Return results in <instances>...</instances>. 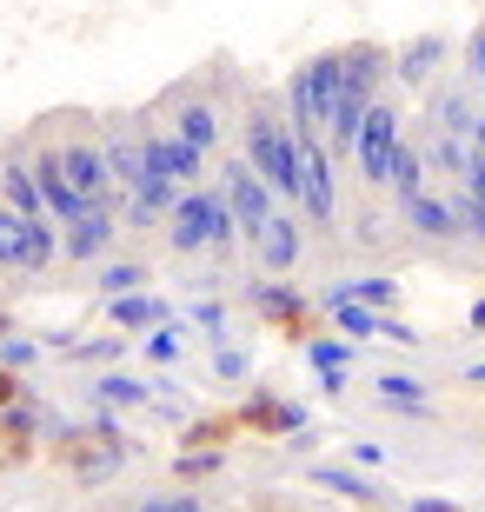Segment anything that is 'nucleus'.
Wrapping results in <instances>:
<instances>
[{
    "mask_svg": "<svg viewBox=\"0 0 485 512\" xmlns=\"http://www.w3.org/2000/svg\"><path fill=\"white\" fill-rule=\"evenodd\" d=\"M240 153L253 160L266 187L280 200H299V133H293V114H280L273 100H253L240 120Z\"/></svg>",
    "mask_w": 485,
    "mask_h": 512,
    "instance_id": "f257e3e1",
    "label": "nucleus"
},
{
    "mask_svg": "<svg viewBox=\"0 0 485 512\" xmlns=\"http://www.w3.org/2000/svg\"><path fill=\"white\" fill-rule=\"evenodd\" d=\"M233 240H246L233 207H226L220 187H187L180 207L167 213V247L173 253H226Z\"/></svg>",
    "mask_w": 485,
    "mask_h": 512,
    "instance_id": "f03ea898",
    "label": "nucleus"
},
{
    "mask_svg": "<svg viewBox=\"0 0 485 512\" xmlns=\"http://www.w3.org/2000/svg\"><path fill=\"white\" fill-rule=\"evenodd\" d=\"M40 133V127H34ZM47 147H54L60 173H67V187L87 200V207H113L120 200V180H113V160H107V140L94 127H60L47 133Z\"/></svg>",
    "mask_w": 485,
    "mask_h": 512,
    "instance_id": "7ed1b4c3",
    "label": "nucleus"
},
{
    "mask_svg": "<svg viewBox=\"0 0 485 512\" xmlns=\"http://www.w3.org/2000/svg\"><path fill=\"white\" fill-rule=\"evenodd\" d=\"M339 107H346V87H339V54H313L306 67H293V80H286V114H293V127H313L319 140L333 133Z\"/></svg>",
    "mask_w": 485,
    "mask_h": 512,
    "instance_id": "20e7f679",
    "label": "nucleus"
},
{
    "mask_svg": "<svg viewBox=\"0 0 485 512\" xmlns=\"http://www.w3.org/2000/svg\"><path fill=\"white\" fill-rule=\"evenodd\" d=\"M399 147H406V114H399L392 100H373V107L359 114V133H353V167H359V180H366V187H386Z\"/></svg>",
    "mask_w": 485,
    "mask_h": 512,
    "instance_id": "39448f33",
    "label": "nucleus"
},
{
    "mask_svg": "<svg viewBox=\"0 0 485 512\" xmlns=\"http://www.w3.org/2000/svg\"><path fill=\"white\" fill-rule=\"evenodd\" d=\"M299 133V213L313 227H333L339 220V173H333V147L319 140L313 127H293Z\"/></svg>",
    "mask_w": 485,
    "mask_h": 512,
    "instance_id": "423d86ee",
    "label": "nucleus"
},
{
    "mask_svg": "<svg viewBox=\"0 0 485 512\" xmlns=\"http://www.w3.org/2000/svg\"><path fill=\"white\" fill-rule=\"evenodd\" d=\"M213 187L226 193V207H233V220H240V233H246V240H253V233H260L266 220L280 213V193H273V187L260 180V173H253V160H246V153H240V160H226Z\"/></svg>",
    "mask_w": 485,
    "mask_h": 512,
    "instance_id": "0eeeda50",
    "label": "nucleus"
},
{
    "mask_svg": "<svg viewBox=\"0 0 485 512\" xmlns=\"http://www.w3.org/2000/svg\"><path fill=\"white\" fill-rule=\"evenodd\" d=\"M113 233H120V213L87 207V213H74V220H60V253H67L74 266H94V260H107Z\"/></svg>",
    "mask_w": 485,
    "mask_h": 512,
    "instance_id": "6e6552de",
    "label": "nucleus"
},
{
    "mask_svg": "<svg viewBox=\"0 0 485 512\" xmlns=\"http://www.w3.org/2000/svg\"><path fill=\"white\" fill-rule=\"evenodd\" d=\"M246 247H253V260L266 266V273H293L299 266V253H306V220H299V213H273V220H266L260 233H253V240H246Z\"/></svg>",
    "mask_w": 485,
    "mask_h": 512,
    "instance_id": "1a4fd4ad",
    "label": "nucleus"
},
{
    "mask_svg": "<svg viewBox=\"0 0 485 512\" xmlns=\"http://www.w3.org/2000/svg\"><path fill=\"white\" fill-rule=\"evenodd\" d=\"M100 140H107L113 180L133 193V187H140V173H147V120H140V114H120V120H107V133H100Z\"/></svg>",
    "mask_w": 485,
    "mask_h": 512,
    "instance_id": "9d476101",
    "label": "nucleus"
},
{
    "mask_svg": "<svg viewBox=\"0 0 485 512\" xmlns=\"http://www.w3.org/2000/svg\"><path fill=\"white\" fill-rule=\"evenodd\" d=\"M399 213H406V227L419 233V240H459L466 233V213H459V200L452 193H412V200H399Z\"/></svg>",
    "mask_w": 485,
    "mask_h": 512,
    "instance_id": "9b49d317",
    "label": "nucleus"
},
{
    "mask_svg": "<svg viewBox=\"0 0 485 512\" xmlns=\"http://www.w3.org/2000/svg\"><path fill=\"white\" fill-rule=\"evenodd\" d=\"M0 207H14V213H47V193H40L34 180V160H27V140H14L7 147V160H0Z\"/></svg>",
    "mask_w": 485,
    "mask_h": 512,
    "instance_id": "f8f14e48",
    "label": "nucleus"
},
{
    "mask_svg": "<svg viewBox=\"0 0 485 512\" xmlns=\"http://www.w3.org/2000/svg\"><path fill=\"white\" fill-rule=\"evenodd\" d=\"M147 153L160 160V167L180 180V187H200V173H206V153L193 147V140H180L173 127H147Z\"/></svg>",
    "mask_w": 485,
    "mask_h": 512,
    "instance_id": "ddd939ff",
    "label": "nucleus"
},
{
    "mask_svg": "<svg viewBox=\"0 0 485 512\" xmlns=\"http://www.w3.org/2000/svg\"><path fill=\"white\" fill-rule=\"evenodd\" d=\"M180 140H193L200 153L220 147V107L213 100H193V94H173V120H167Z\"/></svg>",
    "mask_w": 485,
    "mask_h": 512,
    "instance_id": "4468645a",
    "label": "nucleus"
},
{
    "mask_svg": "<svg viewBox=\"0 0 485 512\" xmlns=\"http://www.w3.org/2000/svg\"><path fill=\"white\" fill-rule=\"evenodd\" d=\"M472 133H452V127H432L426 133V167H439V173H452V180H466V167H472Z\"/></svg>",
    "mask_w": 485,
    "mask_h": 512,
    "instance_id": "2eb2a0df",
    "label": "nucleus"
},
{
    "mask_svg": "<svg viewBox=\"0 0 485 512\" xmlns=\"http://www.w3.org/2000/svg\"><path fill=\"white\" fill-rule=\"evenodd\" d=\"M439 60H446V34H419L412 47H399V54H392V74H399V80H426Z\"/></svg>",
    "mask_w": 485,
    "mask_h": 512,
    "instance_id": "dca6fc26",
    "label": "nucleus"
},
{
    "mask_svg": "<svg viewBox=\"0 0 485 512\" xmlns=\"http://www.w3.org/2000/svg\"><path fill=\"white\" fill-rule=\"evenodd\" d=\"M107 313L120 326H167V300L153 293V286H140V293H120V300H107Z\"/></svg>",
    "mask_w": 485,
    "mask_h": 512,
    "instance_id": "f3484780",
    "label": "nucleus"
},
{
    "mask_svg": "<svg viewBox=\"0 0 485 512\" xmlns=\"http://www.w3.org/2000/svg\"><path fill=\"white\" fill-rule=\"evenodd\" d=\"M459 213H466V233L472 240H485V153H472V167H466V180H459Z\"/></svg>",
    "mask_w": 485,
    "mask_h": 512,
    "instance_id": "a211bd4d",
    "label": "nucleus"
},
{
    "mask_svg": "<svg viewBox=\"0 0 485 512\" xmlns=\"http://www.w3.org/2000/svg\"><path fill=\"white\" fill-rule=\"evenodd\" d=\"M306 360L319 366L326 393H346V360H353V340H306Z\"/></svg>",
    "mask_w": 485,
    "mask_h": 512,
    "instance_id": "6ab92c4d",
    "label": "nucleus"
},
{
    "mask_svg": "<svg viewBox=\"0 0 485 512\" xmlns=\"http://www.w3.org/2000/svg\"><path fill=\"white\" fill-rule=\"evenodd\" d=\"M326 300H359V306H379V313H386V306L399 300V280H386V273H366V280H339Z\"/></svg>",
    "mask_w": 485,
    "mask_h": 512,
    "instance_id": "aec40b11",
    "label": "nucleus"
},
{
    "mask_svg": "<svg viewBox=\"0 0 485 512\" xmlns=\"http://www.w3.org/2000/svg\"><path fill=\"white\" fill-rule=\"evenodd\" d=\"M399 200H412V193H426V147L419 140H406L399 147V160H392V180H386Z\"/></svg>",
    "mask_w": 485,
    "mask_h": 512,
    "instance_id": "412c9836",
    "label": "nucleus"
},
{
    "mask_svg": "<svg viewBox=\"0 0 485 512\" xmlns=\"http://www.w3.org/2000/svg\"><path fill=\"white\" fill-rule=\"evenodd\" d=\"M326 306H333V326H339V333H346V340H373V333H379V320H386V313H379V306H359V300H326Z\"/></svg>",
    "mask_w": 485,
    "mask_h": 512,
    "instance_id": "4be33fe9",
    "label": "nucleus"
},
{
    "mask_svg": "<svg viewBox=\"0 0 485 512\" xmlns=\"http://www.w3.org/2000/svg\"><path fill=\"white\" fill-rule=\"evenodd\" d=\"M0 266L27 273V213H14V207H0Z\"/></svg>",
    "mask_w": 485,
    "mask_h": 512,
    "instance_id": "5701e85b",
    "label": "nucleus"
},
{
    "mask_svg": "<svg viewBox=\"0 0 485 512\" xmlns=\"http://www.w3.org/2000/svg\"><path fill=\"white\" fill-rule=\"evenodd\" d=\"M313 486H326L339 499H379V486L366 473H353V466H313Z\"/></svg>",
    "mask_w": 485,
    "mask_h": 512,
    "instance_id": "b1692460",
    "label": "nucleus"
},
{
    "mask_svg": "<svg viewBox=\"0 0 485 512\" xmlns=\"http://www.w3.org/2000/svg\"><path fill=\"white\" fill-rule=\"evenodd\" d=\"M147 280H153L147 266L120 260V266H100V273H94V293H100V300H120V293H140V286H147Z\"/></svg>",
    "mask_w": 485,
    "mask_h": 512,
    "instance_id": "393cba45",
    "label": "nucleus"
},
{
    "mask_svg": "<svg viewBox=\"0 0 485 512\" xmlns=\"http://www.w3.org/2000/svg\"><path fill=\"white\" fill-rule=\"evenodd\" d=\"M379 399H386L392 413H426V386L412 380V373H386V380H379Z\"/></svg>",
    "mask_w": 485,
    "mask_h": 512,
    "instance_id": "a878e982",
    "label": "nucleus"
},
{
    "mask_svg": "<svg viewBox=\"0 0 485 512\" xmlns=\"http://www.w3.org/2000/svg\"><path fill=\"white\" fill-rule=\"evenodd\" d=\"M432 127L472 133V127H479V114H472V107H466V94H459V87H446V94H432Z\"/></svg>",
    "mask_w": 485,
    "mask_h": 512,
    "instance_id": "bb28decb",
    "label": "nucleus"
},
{
    "mask_svg": "<svg viewBox=\"0 0 485 512\" xmlns=\"http://www.w3.org/2000/svg\"><path fill=\"white\" fill-rule=\"evenodd\" d=\"M147 393H153V386L127 380V373H107V380H94V399H100V406H147Z\"/></svg>",
    "mask_w": 485,
    "mask_h": 512,
    "instance_id": "cd10ccee",
    "label": "nucleus"
},
{
    "mask_svg": "<svg viewBox=\"0 0 485 512\" xmlns=\"http://www.w3.org/2000/svg\"><path fill=\"white\" fill-rule=\"evenodd\" d=\"M193 326H200L206 340H226V306L220 300H200V306H193Z\"/></svg>",
    "mask_w": 485,
    "mask_h": 512,
    "instance_id": "c85d7f7f",
    "label": "nucleus"
},
{
    "mask_svg": "<svg viewBox=\"0 0 485 512\" xmlns=\"http://www.w3.org/2000/svg\"><path fill=\"white\" fill-rule=\"evenodd\" d=\"M253 306H260V313H293L299 293H286V286H253Z\"/></svg>",
    "mask_w": 485,
    "mask_h": 512,
    "instance_id": "c756f323",
    "label": "nucleus"
},
{
    "mask_svg": "<svg viewBox=\"0 0 485 512\" xmlns=\"http://www.w3.org/2000/svg\"><path fill=\"white\" fill-rule=\"evenodd\" d=\"M147 360H180V326H153Z\"/></svg>",
    "mask_w": 485,
    "mask_h": 512,
    "instance_id": "7c9ffc66",
    "label": "nucleus"
},
{
    "mask_svg": "<svg viewBox=\"0 0 485 512\" xmlns=\"http://www.w3.org/2000/svg\"><path fill=\"white\" fill-rule=\"evenodd\" d=\"M379 340H392V346H419V333H412L406 320H379Z\"/></svg>",
    "mask_w": 485,
    "mask_h": 512,
    "instance_id": "2f4dec72",
    "label": "nucleus"
},
{
    "mask_svg": "<svg viewBox=\"0 0 485 512\" xmlns=\"http://www.w3.org/2000/svg\"><path fill=\"white\" fill-rule=\"evenodd\" d=\"M220 373H226V380H240V373H246V353H233V346H226V353H220Z\"/></svg>",
    "mask_w": 485,
    "mask_h": 512,
    "instance_id": "473e14b6",
    "label": "nucleus"
},
{
    "mask_svg": "<svg viewBox=\"0 0 485 512\" xmlns=\"http://www.w3.org/2000/svg\"><path fill=\"white\" fill-rule=\"evenodd\" d=\"M167 512H206L200 493H167Z\"/></svg>",
    "mask_w": 485,
    "mask_h": 512,
    "instance_id": "72a5a7b5",
    "label": "nucleus"
},
{
    "mask_svg": "<svg viewBox=\"0 0 485 512\" xmlns=\"http://www.w3.org/2000/svg\"><path fill=\"white\" fill-rule=\"evenodd\" d=\"M472 74H479V87H485V27L472 34Z\"/></svg>",
    "mask_w": 485,
    "mask_h": 512,
    "instance_id": "f704fd0d",
    "label": "nucleus"
},
{
    "mask_svg": "<svg viewBox=\"0 0 485 512\" xmlns=\"http://www.w3.org/2000/svg\"><path fill=\"white\" fill-rule=\"evenodd\" d=\"M466 326H472V333H485V300H479V306L466 313Z\"/></svg>",
    "mask_w": 485,
    "mask_h": 512,
    "instance_id": "c9c22d12",
    "label": "nucleus"
},
{
    "mask_svg": "<svg viewBox=\"0 0 485 512\" xmlns=\"http://www.w3.org/2000/svg\"><path fill=\"white\" fill-rule=\"evenodd\" d=\"M466 386H479V393H485V360H479V366H466Z\"/></svg>",
    "mask_w": 485,
    "mask_h": 512,
    "instance_id": "e433bc0d",
    "label": "nucleus"
},
{
    "mask_svg": "<svg viewBox=\"0 0 485 512\" xmlns=\"http://www.w3.org/2000/svg\"><path fill=\"white\" fill-rule=\"evenodd\" d=\"M472 147H479V153H485V114H479V127H472Z\"/></svg>",
    "mask_w": 485,
    "mask_h": 512,
    "instance_id": "4c0bfd02",
    "label": "nucleus"
},
{
    "mask_svg": "<svg viewBox=\"0 0 485 512\" xmlns=\"http://www.w3.org/2000/svg\"><path fill=\"white\" fill-rule=\"evenodd\" d=\"M133 512H167V499H147V506H133Z\"/></svg>",
    "mask_w": 485,
    "mask_h": 512,
    "instance_id": "58836bf2",
    "label": "nucleus"
}]
</instances>
